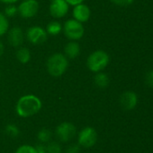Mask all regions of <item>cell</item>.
Wrapping results in <instances>:
<instances>
[{
	"mask_svg": "<svg viewBox=\"0 0 153 153\" xmlns=\"http://www.w3.org/2000/svg\"><path fill=\"white\" fill-rule=\"evenodd\" d=\"M42 108L41 99L34 94H25L19 98L15 104V112L18 117L28 118L40 112Z\"/></svg>",
	"mask_w": 153,
	"mask_h": 153,
	"instance_id": "6da1fadb",
	"label": "cell"
},
{
	"mask_svg": "<svg viewBox=\"0 0 153 153\" xmlns=\"http://www.w3.org/2000/svg\"><path fill=\"white\" fill-rule=\"evenodd\" d=\"M69 59L62 53L50 55L46 62V68L49 74L52 77H60L68 70Z\"/></svg>",
	"mask_w": 153,
	"mask_h": 153,
	"instance_id": "7a4b0ae2",
	"label": "cell"
},
{
	"mask_svg": "<svg viewBox=\"0 0 153 153\" xmlns=\"http://www.w3.org/2000/svg\"><path fill=\"white\" fill-rule=\"evenodd\" d=\"M110 56L109 55L102 49L96 50L92 52L87 59V67L92 73L102 72L109 65Z\"/></svg>",
	"mask_w": 153,
	"mask_h": 153,
	"instance_id": "3957f363",
	"label": "cell"
},
{
	"mask_svg": "<svg viewBox=\"0 0 153 153\" xmlns=\"http://www.w3.org/2000/svg\"><path fill=\"white\" fill-rule=\"evenodd\" d=\"M62 31L64 35L69 40H79L85 34V29L83 23L76 21L75 19H69L62 26Z\"/></svg>",
	"mask_w": 153,
	"mask_h": 153,
	"instance_id": "277c9868",
	"label": "cell"
},
{
	"mask_svg": "<svg viewBox=\"0 0 153 153\" xmlns=\"http://www.w3.org/2000/svg\"><path fill=\"white\" fill-rule=\"evenodd\" d=\"M78 144L83 149H90L97 143L98 135L96 130L92 126H86L77 134Z\"/></svg>",
	"mask_w": 153,
	"mask_h": 153,
	"instance_id": "5b68a950",
	"label": "cell"
},
{
	"mask_svg": "<svg viewBox=\"0 0 153 153\" xmlns=\"http://www.w3.org/2000/svg\"><path fill=\"white\" fill-rule=\"evenodd\" d=\"M54 133L59 142L69 143L77 136L78 131L73 123L62 122L56 127Z\"/></svg>",
	"mask_w": 153,
	"mask_h": 153,
	"instance_id": "8992f818",
	"label": "cell"
},
{
	"mask_svg": "<svg viewBox=\"0 0 153 153\" xmlns=\"http://www.w3.org/2000/svg\"><path fill=\"white\" fill-rule=\"evenodd\" d=\"M40 9L38 0H23L17 6L18 14L24 19H31L34 17Z\"/></svg>",
	"mask_w": 153,
	"mask_h": 153,
	"instance_id": "52a82bcc",
	"label": "cell"
},
{
	"mask_svg": "<svg viewBox=\"0 0 153 153\" xmlns=\"http://www.w3.org/2000/svg\"><path fill=\"white\" fill-rule=\"evenodd\" d=\"M25 37L31 44L41 45L47 40L48 34L44 28H42L41 26L34 25L28 28L25 33Z\"/></svg>",
	"mask_w": 153,
	"mask_h": 153,
	"instance_id": "ba28073f",
	"label": "cell"
},
{
	"mask_svg": "<svg viewBox=\"0 0 153 153\" xmlns=\"http://www.w3.org/2000/svg\"><path fill=\"white\" fill-rule=\"evenodd\" d=\"M69 10V4L66 0H51L49 6L50 14L56 19H60L66 16Z\"/></svg>",
	"mask_w": 153,
	"mask_h": 153,
	"instance_id": "9c48e42d",
	"label": "cell"
},
{
	"mask_svg": "<svg viewBox=\"0 0 153 153\" xmlns=\"http://www.w3.org/2000/svg\"><path fill=\"white\" fill-rule=\"evenodd\" d=\"M7 40L8 43L14 48H19L22 46L24 39V33L21 27L15 26L8 30L7 31Z\"/></svg>",
	"mask_w": 153,
	"mask_h": 153,
	"instance_id": "30bf717a",
	"label": "cell"
},
{
	"mask_svg": "<svg viewBox=\"0 0 153 153\" xmlns=\"http://www.w3.org/2000/svg\"><path fill=\"white\" fill-rule=\"evenodd\" d=\"M137 104H138V96L134 91H127L124 92L120 97V105L126 111L134 109Z\"/></svg>",
	"mask_w": 153,
	"mask_h": 153,
	"instance_id": "8fae6325",
	"label": "cell"
},
{
	"mask_svg": "<svg viewBox=\"0 0 153 153\" xmlns=\"http://www.w3.org/2000/svg\"><path fill=\"white\" fill-rule=\"evenodd\" d=\"M72 15H73V19H75L76 21L81 23H84L89 20L91 16V10L87 4L82 3L73 6Z\"/></svg>",
	"mask_w": 153,
	"mask_h": 153,
	"instance_id": "7c38bea8",
	"label": "cell"
},
{
	"mask_svg": "<svg viewBox=\"0 0 153 153\" xmlns=\"http://www.w3.org/2000/svg\"><path fill=\"white\" fill-rule=\"evenodd\" d=\"M81 52L80 45L76 40H69L64 47V55L68 59L77 58Z\"/></svg>",
	"mask_w": 153,
	"mask_h": 153,
	"instance_id": "4fadbf2b",
	"label": "cell"
},
{
	"mask_svg": "<svg viewBox=\"0 0 153 153\" xmlns=\"http://www.w3.org/2000/svg\"><path fill=\"white\" fill-rule=\"evenodd\" d=\"M15 57L18 60L19 63L21 64H27L30 62L31 57H32V54L31 51L29 50L28 48L26 47H19L15 52Z\"/></svg>",
	"mask_w": 153,
	"mask_h": 153,
	"instance_id": "5bb4252c",
	"label": "cell"
},
{
	"mask_svg": "<svg viewBox=\"0 0 153 153\" xmlns=\"http://www.w3.org/2000/svg\"><path fill=\"white\" fill-rule=\"evenodd\" d=\"M94 82L98 88L105 89L109 85L110 79H109V76L102 71V72L96 74V75L94 77Z\"/></svg>",
	"mask_w": 153,
	"mask_h": 153,
	"instance_id": "9a60e30c",
	"label": "cell"
},
{
	"mask_svg": "<svg viewBox=\"0 0 153 153\" xmlns=\"http://www.w3.org/2000/svg\"><path fill=\"white\" fill-rule=\"evenodd\" d=\"M46 32L50 36H57L62 31V25L58 21H51L46 26Z\"/></svg>",
	"mask_w": 153,
	"mask_h": 153,
	"instance_id": "2e32d148",
	"label": "cell"
},
{
	"mask_svg": "<svg viewBox=\"0 0 153 153\" xmlns=\"http://www.w3.org/2000/svg\"><path fill=\"white\" fill-rule=\"evenodd\" d=\"M37 139L40 143L46 144L52 139V132L48 128H42L37 133Z\"/></svg>",
	"mask_w": 153,
	"mask_h": 153,
	"instance_id": "e0dca14e",
	"label": "cell"
},
{
	"mask_svg": "<svg viewBox=\"0 0 153 153\" xmlns=\"http://www.w3.org/2000/svg\"><path fill=\"white\" fill-rule=\"evenodd\" d=\"M8 30H9L8 18L5 15L4 13L0 12V37L5 35Z\"/></svg>",
	"mask_w": 153,
	"mask_h": 153,
	"instance_id": "ac0fdd59",
	"label": "cell"
},
{
	"mask_svg": "<svg viewBox=\"0 0 153 153\" xmlns=\"http://www.w3.org/2000/svg\"><path fill=\"white\" fill-rule=\"evenodd\" d=\"M47 153H62V148L59 142L50 141L45 144Z\"/></svg>",
	"mask_w": 153,
	"mask_h": 153,
	"instance_id": "d6986e66",
	"label": "cell"
},
{
	"mask_svg": "<svg viewBox=\"0 0 153 153\" xmlns=\"http://www.w3.org/2000/svg\"><path fill=\"white\" fill-rule=\"evenodd\" d=\"M5 131L6 134L11 137H17L20 134V130H19L18 126L14 124H8L5 126Z\"/></svg>",
	"mask_w": 153,
	"mask_h": 153,
	"instance_id": "ffe728a7",
	"label": "cell"
},
{
	"mask_svg": "<svg viewBox=\"0 0 153 153\" xmlns=\"http://www.w3.org/2000/svg\"><path fill=\"white\" fill-rule=\"evenodd\" d=\"M14 153H37L35 146L30 144H23L19 146Z\"/></svg>",
	"mask_w": 153,
	"mask_h": 153,
	"instance_id": "44dd1931",
	"label": "cell"
},
{
	"mask_svg": "<svg viewBox=\"0 0 153 153\" xmlns=\"http://www.w3.org/2000/svg\"><path fill=\"white\" fill-rule=\"evenodd\" d=\"M4 13H5V15L7 18L14 17L15 14H17V13H18L17 6H15V5H14V4H6L5 8V11H4Z\"/></svg>",
	"mask_w": 153,
	"mask_h": 153,
	"instance_id": "7402d4cb",
	"label": "cell"
},
{
	"mask_svg": "<svg viewBox=\"0 0 153 153\" xmlns=\"http://www.w3.org/2000/svg\"><path fill=\"white\" fill-rule=\"evenodd\" d=\"M80 152L81 147L78 143H71L65 149V153H80Z\"/></svg>",
	"mask_w": 153,
	"mask_h": 153,
	"instance_id": "603a6c76",
	"label": "cell"
},
{
	"mask_svg": "<svg viewBox=\"0 0 153 153\" xmlns=\"http://www.w3.org/2000/svg\"><path fill=\"white\" fill-rule=\"evenodd\" d=\"M113 4L119 6H128L133 3L134 0H110Z\"/></svg>",
	"mask_w": 153,
	"mask_h": 153,
	"instance_id": "cb8c5ba5",
	"label": "cell"
},
{
	"mask_svg": "<svg viewBox=\"0 0 153 153\" xmlns=\"http://www.w3.org/2000/svg\"><path fill=\"white\" fill-rule=\"evenodd\" d=\"M145 82L148 86L153 87V70L147 73L145 76Z\"/></svg>",
	"mask_w": 153,
	"mask_h": 153,
	"instance_id": "d4e9b609",
	"label": "cell"
},
{
	"mask_svg": "<svg viewBox=\"0 0 153 153\" xmlns=\"http://www.w3.org/2000/svg\"><path fill=\"white\" fill-rule=\"evenodd\" d=\"M35 149L37 151V153H47L46 151V146L43 143H38L35 145Z\"/></svg>",
	"mask_w": 153,
	"mask_h": 153,
	"instance_id": "484cf974",
	"label": "cell"
},
{
	"mask_svg": "<svg viewBox=\"0 0 153 153\" xmlns=\"http://www.w3.org/2000/svg\"><path fill=\"white\" fill-rule=\"evenodd\" d=\"M67 3L69 4V5H72V6H75L77 4H82L84 3L85 0H66Z\"/></svg>",
	"mask_w": 153,
	"mask_h": 153,
	"instance_id": "4316f807",
	"label": "cell"
},
{
	"mask_svg": "<svg viewBox=\"0 0 153 153\" xmlns=\"http://www.w3.org/2000/svg\"><path fill=\"white\" fill-rule=\"evenodd\" d=\"M19 0H0L1 3L5 4H15L16 2H18Z\"/></svg>",
	"mask_w": 153,
	"mask_h": 153,
	"instance_id": "83f0119b",
	"label": "cell"
},
{
	"mask_svg": "<svg viewBox=\"0 0 153 153\" xmlns=\"http://www.w3.org/2000/svg\"><path fill=\"white\" fill-rule=\"evenodd\" d=\"M4 51H5V46H4L3 42L0 40V56L4 54Z\"/></svg>",
	"mask_w": 153,
	"mask_h": 153,
	"instance_id": "f1b7e54d",
	"label": "cell"
},
{
	"mask_svg": "<svg viewBox=\"0 0 153 153\" xmlns=\"http://www.w3.org/2000/svg\"><path fill=\"white\" fill-rule=\"evenodd\" d=\"M0 78H1V72H0Z\"/></svg>",
	"mask_w": 153,
	"mask_h": 153,
	"instance_id": "f546056e",
	"label": "cell"
}]
</instances>
